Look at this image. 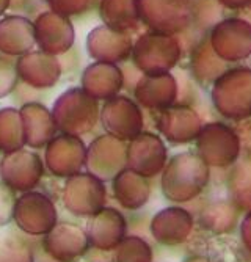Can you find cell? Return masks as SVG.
<instances>
[{"label": "cell", "mask_w": 251, "mask_h": 262, "mask_svg": "<svg viewBox=\"0 0 251 262\" xmlns=\"http://www.w3.org/2000/svg\"><path fill=\"white\" fill-rule=\"evenodd\" d=\"M26 146V132L20 110H0V151L4 154L14 152Z\"/></svg>", "instance_id": "cell-14"}, {"label": "cell", "mask_w": 251, "mask_h": 262, "mask_svg": "<svg viewBox=\"0 0 251 262\" xmlns=\"http://www.w3.org/2000/svg\"><path fill=\"white\" fill-rule=\"evenodd\" d=\"M14 223L27 235H45L57 226V209L42 192H27L17 198Z\"/></svg>", "instance_id": "cell-2"}, {"label": "cell", "mask_w": 251, "mask_h": 262, "mask_svg": "<svg viewBox=\"0 0 251 262\" xmlns=\"http://www.w3.org/2000/svg\"><path fill=\"white\" fill-rule=\"evenodd\" d=\"M85 165L88 173L101 181L115 179L123 170H126L127 151L115 138L99 137L88 146Z\"/></svg>", "instance_id": "cell-7"}, {"label": "cell", "mask_w": 251, "mask_h": 262, "mask_svg": "<svg viewBox=\"0 0 251 262\" xmlns=\"http://www.w3.org/2000/svg\"><path fill=\"white\" fill-rule=\"evenodd\" d=\"M167 162V148L155 135H139L132 141L127 151L129 170L142 174L143 178L155 176Z\"/></svg>", "instance_id": "cell-10"}, {"label": "cell", "mask_w": 251, "mask_h": 262, "mask_svg": "<svg viewBox=\"0 0 251 262\" xmlns=\"http://www.w3.org/2000/svg\"><path fill=\"white\" fill-rule=\"evenodd\" d=\"M96 112L98 108L93 101H89L82 91L71 90L60 96L52 110V116L57 129L63 134L79 137L93 129Z\"/></svg>", "instance_id": "cell-4"}, {"label": "cell", "mask_w": 251, "mask_h": 262, "mask_svg": "<svg viewBox=\"0 0 251 262\" xmlns=\"http://www.w3.org/2000/svg\"><path fill=\"white\" fill-rule=\"evenodd\" d=\"M208 179L209 170L206 162L193 154H179L167 165L162 190L171 201H189L199 195Z\"/></svg>", "instance_id": "cell-1"}, {"label": "cell", "mask_w": 251, "mask_h": 262, "mask_svg": "<svg viewBox=\"0 0 251 262\" xmlns=\"http://www.w3.org/2000/svg\"><path fill=\"white\" fill-rule=\"evenodd\" d=\"M242 231H243V242L248 245V248L251 250V213L243 220L242 223Z\"/></svg>", "instance_id": "cell-18"}, {"label": "cell", "mask_w": 251, "mask_h": 262, "mask_svg": "<svg viewBox=\"0 0 251 262\" xmlns=\"http://www.w3.org/2000/svg\"><path fill=\"white\" fill-rule=\"evenodd\" d=\"M113 195L124 207L139 209L148 201L149 185L142 174L126 168L113 179Z\"/></svg>", "instance_id": "cell-13"}, {"label": "cell", "mask_w": 251, "mask_h": 262, "mask_svg": "<svg viewBox=\"0 0 251 262\" xmlns=\"http://www.w3.org/2000/svg\"><path fill=\"white\" fill-rule=\"evenodd\" d=\"M16 203H17L16 192L5 182L0 181V228H4L13 222Z\"/></svg>", "instance_id": "cell-17"}, {"label": "cell", "mask_w": 251, "mask_h": 262, "mask_svg": "<svg viewBox=\"0 0 251 262\" xmlns=\"http://www.w3.org/2000/svg\"><path fill=\"white\" fill-rule=\"evenodd\" d=\"M105 198L104 181L89 173L67 178L63 188L64 207L77 217H93L104 209Z\"/></svg>", "instance_id": "cell-3"}, {"label": "cell", "mask_w": 251, "mask_h": 262, "mask_svg": "<svg viewBox=\"0 0 251 262\" xmlns=\"http://www.w3.org/2000/svg\"><path fill=\"white\" fill-rule=\"evenodd\" d=\"M115 262H152L149 245L136 235H129L117 247Z\"/></svg>", "instance_id": "cell-16"}, {"label": "cell", "mask_w": 251, "mask_h": 262, "mask_svg": "<svg viewBox=\"0 0 251 262\" xmlns=\"http://www.w3.org/2000/svg\"><path fill=\"white\" fill-rule=\"evenodd\" d=\"M86 234L91 247L102 251L117 250L126 239V220L117 209H102L89 217Z\"/></svg>", "instance_id": "cell-9"}, {"label": "cell", "mask_w": 251, "mask_h": 262, "mask_svg": "<svg viewBox=\"0 0 251 262\" xmlns=\"http://www.w3.org/2000/svg\"><path fill=\"white\" fill-rule=\"evenodd\" d=\"M88 234L73 223H57V226L44 235L42 248L57 262H74L89 248Z\"/></svg>", "instance_id": "cell-8"}, {"label": "cell", "mask_w": 251, "mask_h": 262, "mask_svg": "<svg viewBox=\"0 0 251 262\" xmlns=\"http://www.w3.org/2000/svg\"><path fill=\"white\" fill-rule=\"evenodd\" d=\"M2 159H4V152L0 151V163H2Z\"/></svg>", "instance_id": "cell-19"}, {"label": "cell", "mask_w": 251, "mask_h": 262, "mask_svg": "<svg viewBox=\"0 0 251 262\" xmlns=\"http://www.w3.org/2000/svg\"><path fill=\"white\" fill-rule=\"evenodd\" d=\"M44 174L41 157L29 149H17L4 154L0 163V181L11 187L14 192L27 193L39 185Z\"/></svg>", "instance_id": "cell-5"}, {"label": "cell", "mask_w": 251, "mask_h": 262, "mask_svg": "<svg viewBox=\"0 0 251 262\" xmlns=\"http://www.w3.org/2000/svg\"><path fill=\"white\" fill-rule=\"evenodd\" d=\"M48 170L58 178H73L80 173L86 160V149L83 141L74 135H58L54 137L44 154Z\"/></svg>", "instance_id": "cell-6"}, {"label": "cell", "mask_w": 251, "mask_h": 262, "mask_svg": "<svg viewBox=\"0 0 251 262\" xmlns=\"http://www.w3.org/2000/svg\"><path fill=\"white\" fill-rule=\"evenodd\" d=\"M192 217L187 210L179 207L164 209L157 213L151 223V232H154L155 239L162 244L173 245L180 244L187 239L192 231Z\"/></svg>", "instance_id": "cell-12"}, {"label": "cell", "mask_w": 251, "mask_h": 262, "mask_svg": "<svg viewBox=\"0 0 251 262\" xmlns=\"http://www.w3.org/2000/svg\"><path fill=\"white\" fill-rule=\"evenodd\" d=\"M20 116L24 123L26 145L33 149L48 146L57 129L52 113L39 104H26L20 108Z\"/></svg>", "instance_id": "cell-11"}, {"label": "cell", "mask_w": 251, "mask_h": 262, "mask_svg": "<svg viewBox=\"0 0 251 262\" xmlns=\"http://www.w3.org/2000/svg\"><path fill=\"white\" fill-rule=\"evenodd\" d=\"M0 262H33V251L20 235L0 234Z\"/></svg>", "instance_id": "cell-15"}]
</instances>
